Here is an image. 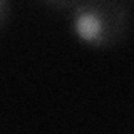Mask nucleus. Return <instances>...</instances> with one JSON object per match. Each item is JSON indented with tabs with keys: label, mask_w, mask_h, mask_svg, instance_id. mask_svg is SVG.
<instances>
[{
	"label": "nucleus",
	"mask_w": 134,
	"mask_h": 134,
	"mask_svg": "<svg viewBox=\"0 0 134 134\" xmlns=\"http://www.w3.org/2000/svg\"><path fill=\"white\" fill-rule=\"evenodd\" d=\"M8 12H10V0H0V29L7 22Z\"/></svg>",
	"instance_id": "nucleus-3"
},
{
	"label": "nucleus",
	"mask_w": 134,
	"mask_h": 134,
	"mask_svg": "<svg viewBox=\"0 0 134 134\" xmlns=\"http://www.w3.org/2000/svg\"><path fill=\"white\" fill-rule=\"evenodd\" d=\"M69 22L79 42L111 49L127 35L129 12L121 0H79L69 10Z\"/></svg>",
	"instance_id": "nucleus-1"
},
{
	"label": "nucleus",
	"mask_w": 134,
	"mask_h": 134,
	"mask_svg": "<svg viewBox=\"0 0 134 134\" xmlns=\"http://www.w3.org/2000/svg\"><path fill=\"white\" fill-rule=\"evenodd\" d=\"M40 2L49 5L50 8H55V10H67L69 12L79 0H40Z\"/></svg>",
	"instance_id": "nucleus-2"
}]
</instances>
